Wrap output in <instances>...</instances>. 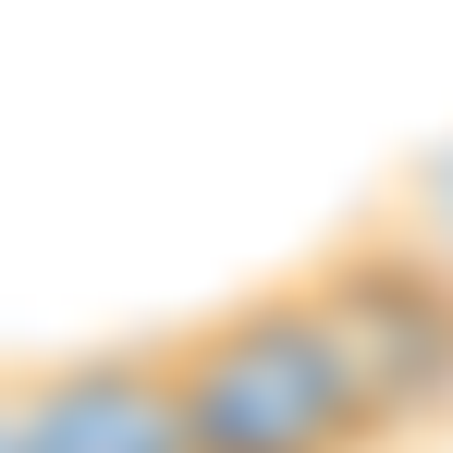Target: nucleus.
Listing matches in <instances>:
<instances>
[{
  "instance_id": "obj_1",
  "label": "nucleus",
  "mask_w": 453,
  "mask_h": 453,
  "mask_svg": "<svg viewBox=\"0 0 453 453\" xmlns=\"http://www.w3.org/2000/svg\"><path fill=\"white\" fill-rule=\"evenodd\" d=\"M172 380H184L196 453H380L392 441L319 282H282V295H245L196 331H172Z\"/></svg>"
},
{
  "instance_id": "obj_2",
  "label": "nucleus",
  "mask_w": 453,
  "mask_h": 453,
  "mask_svg": "<svg viewBox=\"0 0 453 453\" xmlns=\"http://www.w3.org/2000/svg\"><path fill=\"white\" fill-rule=\"evenodd\" d=\"M331 319H343V343H356V368L380 392V429L392 441H417V429H453V270H429L404 233L380 221L356 233L331 270H306Z\"/></svg>"
},
{
  "instance_id": "obj_3",
  "label": "nucleus",
  "mask_w": 453,
  "mask_h": 453,
  "mask_svg": "<svg viewBox=\"0 0 453 453\" xmlns=\"http://www.w3.org/2000/svg\"><path fill=\"white\" fill-rule=\"evenodd\" d=\"M25 441L37 453H196L172 343H98L25 368Z\"/></svg>"
},
{
  "instance_id": "obj_4",
  "label": "nucleus",
  "mask_w": 453,
  "mask_h": 453,
  "mask_svg": "<svg viewBox=\"0 0 453 453\" xmlns=\"http://www.w3.org/2000/svg\"><path fill=\"white\" fill-rule=\"evenodd\" d=\"M380 221L404 233V245H417L429 270H453V135H441L429 159H417L404 184H392V209H380Z\"/></svg>"
},
{
  "instance_id": "obj_5",
  "label": "nucleus",
  "mask_w": 453,
  "mask_h": 453,
  "mask_svg": "<svg viewBox=\"0 0 453 453\" xmlns=\"http://www.w3.org/2000/svg\"><path fill=\"white\" fill-rule=\"evenodd\" d=\"M0 453H37L25 441V380H0Z\"/></svg>"
}]
</instances>
